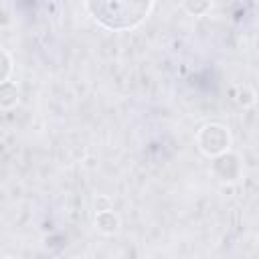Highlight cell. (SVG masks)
Instances as JSON below:
<instances>
[{
	"mask_svg": "<svg viewBox=\"0 0 259 259\" xmlns=\"http://www.w3.org/2000/svg\"><path fill=\"white\" fill-rule=\"evenodd\" d=\"M95 225H97V229L101 231V233H115L117 231V225H119V221H117V217L111 212V210H101L99 214H97V221H95Z\"/></svg>",
	"mask_w": 259,
	"mask_h": 259,
	"instance_id": "obj_3",
	"label": "cell"
},
{
	"mask_svg": "<svg viewBox=\"0 0 259 259\" xmlns=\"http://www.w3.org/2000/svg\"><path fill=\"white\" fill-rule=\"evenodd\" d=\"M152 0H87L89 14L109 30L138 26L150 12Z\"/></svg>",
	"mask_w": 259,
	"mask_h": 259,
	"instance_id": "obj_1",
	"label": "cell"
},
{
	"mask_svg": "<svg viewBox=\"0 0 259 259\" xmlns=\"http://www.w3.org/2000/svg\"><path fill=\"white\" fill-rule=\"evenodd\" d=\"M198 146L208 156H219L229 148V134L221 125H204L198 134Z\"/></svg>",
	"mask_w": 259,
	"mask_h": 259,
	"instance_id": "obj_2",
	"label": "cell"
},
{
	"mask_svg": "<svg viewBox=\"0 0 259 259\" xmlns=\"http://www.w3.org/2000/svg\"><path fill=\"white\" fill-rule=\"evenodd\" d=\"M16 99H18V93H16V87H14L12 83H8V81H4V83H0V105H4V107H8V105H12V103H16Z\"/></svg>",
	"mask_w": 259,
	"mask_h": 259,
	"instance_id": "obj_4",
	"label": "cell"
},
{
	"mask_svg": "<svg viewBox=\"0 0 259 259\" xmlns=\"http://www.w3.org/2000/svg\"><path fill=\"white\" fill-rule=\"evenodd\" d=\"M10 59H8V55L4 53V51H0V83H4L6 79H8V75H10Z\"/></svg>",
	"mask_w": 259,
	"mask_h": 259,
	"instance_id": "obj_6",
	"label": "cell"
},
{
	"mask_svg": "<svg viewBox=\"0 0 259 259\" xmlns=\"http://www.w3.org/2000/svg\"><path fill=\"white\" fill-rule=\"evenodd\" d=\"M184 6H186V10L190 14L200 16L210 8V0H184Z\"/></svg>",
	"mask_w": 259,
	"mask_h": 259,
	"instance_id": "obj_5",
	"label": "cell"
}]
</instances>
